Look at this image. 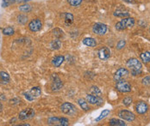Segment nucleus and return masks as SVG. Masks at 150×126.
Returning <instances> with one entry per match:
<instances>
[{
    "label": "nucleus",
    "instance_id": "1",
    "mask_svg": "<svg viewBox=\"0 0 150 126\" xmlns=\"http://www.w3.org/2000/svg\"><path fill=\"white\" fill-rule=\"evenodd\" d=\"M127 66H128V68L130 69L131 74L133 76H137V75L141 74L142 64L137 58H133L128 59V62H127Z\"/></svg>",
    "mask_w": 150,
    "mask_h": 126
},
{
    "label": "nucleus",
    "instance_id": "2",
    "mask_svg": "<svg viewBox=\"0 0 150 126\" xmlns=\"http://www.w3.org/2000/svg\"><path fill=\"white\" fill-rule=\"evenodd\" d=\"M135 25V19L132 18V17H125V18H122V20L119 23H117L116 24V30H119V31H122V30H124L126 29H128V28H131Z\"/></svg>",
    "mask_w": 150,
    "mask_h": 126
},
{
    "label": "nucleus",
    "instance_id": "3",
    "mask_svg": "<svg viewBox=\"0 0 150 126\" xmlns=\"http://www.w3.org/2000/svg\"><path fill=\"white\" fill-rule=\"evenodd\" d=\"M61 110L63 113H65L67 115L73 116L76 113V107L69 102L63 103L61 106Z\"/></svg>",
    "mask_w": 150,
    "mask_h": 126
},
{
    "label": "nucleus",
    "instance_id": "4",
    "mask_svg": "<svg viewBox=\"0 0 150 126\" xmlns=\"http://www.w3.org/2000/svg\"><path fill=\"white\" fill-rule=\"evenodd\" d=\"M116 88L121 93H128V92L131 91L130 84L128 82L124 81V80L118 81L116 84Z\"/></svg>",
    "mask_w": 150,
    "mask_h": 126
},
{
    "label": "nucleus",
    "instance_id": "5",
    "mask_svg": "<svg viewBox=\"0 0 150 126\" xmlns=\"http://www.w3.org/2000/svg\"><path fill=\"white\" fill-rule=\"evenodd\" d=\"M35 116V111L32 109V108H27V109H24L23 110L19 115H18V118L22 121L24 120H27V119H30L31 117H33Z\"/></svg>",
    "mask_w": 150,
    "mask_h": 126
},
{
    "label": "nucleus",
    "instance_id": "6",
    "mask_svg": "<svg viewBox=\"0 0 150 126\" xmlns=\"http://www.w3.org/2000/svg\"><path fill=\"white\" fill-rule=\"evenodd\" d=\"M118 116L123 119V120H127L128 122H132L135 119V116L133 112L129 111H127V110H122L119 111L118 113Z\"/></svg>",
    "mask_w": 150,
    "mask_h": 126
},
{
    "label": "nucleus",
    "instance_id": "7",
    "mask_svg": "<svg viewBox=\"0 0 150 126\" xmlns=\"http://www.w3.org/2000/svg\"><path fill=\"white\" fill-rule=\"evenodd\" d=\"M129 74L128 70L125 68H120L119 70H116V72L115 73L114 75V80L116 82H118V81H121V80H123L125 77L128 76V75Z\"/></svg>",
    "mask_w": 150,
    "mask_h": 126
},
{
    "label": "nucleus",
    "instance_id": "8",
    "mask_svg": "<svg viewBox=\"0 0 150 126\" xmlns=\"http://www.w3.org/2000/svg\"><path fill=\"white\" fill-rule=\"evenodd\" d=\"M42 23L40 19H34L29 23V29L32 32H38L42 29Z\"/></svg>",
    "mask_w": 150,
    "mask_h": 126
},
{
    "label": "nucleus",
    "instance_id": "9",
    "mask_svg": "<svg viewBox=\"0 0 150 126\" xmlns=\"http://www.w3.org/2000/svg\"><path fill=\"white\" fill-rule=\"evenodd\" d=\"M92 30L98 35H104L107 32V26L103 23H96L94 24Z\"/></svg>",
    "mask_w": 150,
    "mask_h": 126
},
{
    "label": "nucleus",
    "instance_id": "10",
    "mask_svg": "<svg viewBox=\"0 0 150 126\" xmlns=\"http://www.w3.org/2000/svg\"><path fill=\"white\" fill-rule=\"evenodd\" d=\"M52 90L53 91H59L61 88H62V82L61 81V79L56 76V74H54L52 76Z\"/></svg>",
    "mask_w": 150,
    "mask_h": 126
},
{
    "label": "nucleus",
    "instance_id": "11",
    "mask_svg": "<svg viewBox=\"0 0 150 126\" xmlns=\"http://www.w3.org/2000/svg\"><path fill=\"white\" fill-rule=\"evenodd\" d=\"M86 101L89 102L90 104L91 105H100L104 100L99 97V96H95L93 94H87L86 95Z\"/></svg>",
    "mask_w": 150,
    "mask_h": 126
},
{
    "label": "nucleus",
    "instance_id": "12",
    "mask_svg": "<svg viewBox=\"0 0 150 126\" xmlns=\"http://www.w3.org/2000/svg\"><path fill=\"white\" fill-rule=\"evenodd\" d=\"M147 110H148V105H147V103L143 101L138 102L135 105V111L139 114H144L147 111Z\"/></svg>",
    "mask_w": 150,
    "mask_h": 126
},
{
    "label": "nucleus",
    "instance_id": "13",
    "mask_svg": "<svg viewBox=\"0 0 150 126\" xmlns=\"http://www.w3.org/2000/svg\"><path fill=\"white\" fill-rule=\"evenodd\" d=\"M98 57L100 59L103 60H106L110 57V51L108 47H102L99 51H98Z\"/></svg>",
    "mask_w": 150,
    "mask_h": 126
},
{
    "label": "nucleus",
    "instance_id": "14",
    "mask_svg": "<svg viewBox=\"0 0 150 126\" xmlns=\"http://www.w3.org/2000/svg\"><path fill=\"white\" fill-rule=\"evenodd\" d=\"M10 76L7 72L0 71V84H7L10 82Z\"/></svg>",
    "mask_w": 150,
    "mask_h": 126
},
{
    "label": "nucleus",
    "instance_id": "15",
    "mask_svg": "<svg viewBox=\"0 0 150 126\" xmlns=\"http://www.w3.org/2000/svg\"><path fill=\"white\" fill-rule=\"evenodd\" d=\"M114 16L116 17L125 18V17H129V12L128 11H124V10H116L114 12Z\"/></svg>",
    "mask_w": 150,
    "mask_h": 126
},
{
    "label": "nucleus",
    "instance_id": "16",
    "mask_svg": "<svg viewBox=\"0 0 150 126\" xmlns=\"http://www.w3.org/2000/svg\"><path fill=\"white\" fill-rule=\"evenodd\" d=\"M83 43L90 47H95L97 46V42L93 38H85L83 40Z\"/></svg>",
    "mask_w": 150,
    "mask_h": 126
},
{
    "label": "nucleus",
    "instance_id": "17",
    "mask_svg": "<svg viewBox=\"0 0 150 126\" xmlns=\"http://www.w3.org/2000/svg\"><path fill=\"white\" fill-rule=\"evenodd\" d=\"M64 62V57L63 56H57L55 57L53 61H52V64L55 66V67H59L61 65V64Z\"/></svg>",
    "mask_w": 150,
    "mask_h": 126
},
{
    "label": "nucleus",
    "instance_id": "18",
    "mask_svg": "<svg viewBox=\"0 0 150 126\" xmlns=\"http://www.w3.org/2000/svg\"><path fill=\"white\" fill-rule=\"evenodd\" d=\"M110 124L113 125V126H125L126 123L120 119H116V118H112L110 120Z\"/></svg>",
    "mask_w": 150,
    "mask_h": 126
},
{
    "label": "nucleus",
    "instance_id": "19",
    "mask_svg": "<svg viewBox=\"0 0 150 126\" xmlns=\"http://www.w3.org/2000/svg\"><path fill=\"white\" fill-rule=\"evenodd\" d=\"M64 17H65V23H66V25L70 26L73 23V16L71 13H66L64 15Z\"/></svg>",
    "mask_w": 150,
    "mask_h": 126
},
{
    "label": "nucleus",
    "instance_id": "20",
    "mask_svg": "<svg viewBox=\"0 0 150 126\" xmlns=\"http://www.w3.org/2000/svg\"><path fill=\"white\" fill-rule=\"evenodd\" d=\"M48 123L51 125H61V118L59 117H49L48 118Z\"/></svg>",
    "mask_w": 150,
    "mask_h": 126
},
{
    "label": "nucleus",
    "instance_id": "21",
    "mask_svg": "<svg viewBox=\"0 0 150 126\" xmlns=\"http://www.w3.org/2000/svg\"><path fill=\"white\" fill-rule=\"evenodd\" d=\"M78 103H79V106H80L84 111H88V110L90 109L87 101L85 100L84 99H78Z\"/></svg>",
    "mask_w": 150,
    "mask_h": 126
},
{
    "label": "nucleus",
    "instance_id": "22",
    "mask_svg": "<svg viewBox=\"0 0 150 126\" xmlns=\"http://www.w3.org/2000/svg\"><path fill=\"white\" fill-rule=\"evenodd\" d=\"M141 58L143 63L147 64L150 62V52H144L141 54Z\"/></svg>",
    "mask_w": 150,
    "mask_h": 126
},
{
    "label": "nucleus",
    "instance_id": "23",
    "mask_svg": "<svg viewBox=\"0 0 150 126\" xmlns=\"http://www.w3.org/2000/svg\"><path fill=\"white\" fill-rule=\"evenodd\" d=\"M50 46L53 50H58L61 47V42L59 40H54L51 42Z\"/></svg>",
    "mask_w": 150,
    "mask_h": 126
},
{
    "label": "nucleus",
    "instance_id": "24",
    "mask_svg": "<svg viewBox=\"0 0 150 126\" xmlns=\"http://www.w3.org/2000/svg\"><path fill=\"white\" fill-rule=\"evenodd\" d=\"M30 94L34 96V97H38L41 95L42 94V90L40 88L38 87H35V88H32L31 90H30Z\"/></svg>",
    "mask_w": 150,
    "mask_h": 126
},
{
    "label": "nucleus",
    "instance_id": "25",
    "mask_svg": "<svg viewBox=\"0 0 150 126\" xmlns=\"http://www.w3.org/2000/svg\"><path fill=\"white\" fill-rule=\"evenodd\" d=\"M53 34H54V37H56V38H58V39L63 37V35H64L63 31H62L61 29H54L53 30Z\"/></svg>",
    "mask_w": 150,
    "mask_h": 126
},
{
    "label": "nucleus",
    "instance_id": "26",
    "mask_svg": "<svg viewBox=\"0 0 150 126\" xmlns=\"http://www.w3.org/2000/svg\"><path fill=\"white\" fill-rule=\"evenodd\" d=\"M14 33H15V31H14V29H13L11 27H7V28H5V29H3V34H4L5 35L10 36V35L14 34Z\"/></svg>",
    "mask_w": 150,
    "mask_h": 126
},
{
    "label": "nucleus",
    "instance_id": "27",
    "mask_svg": "<svg viewBox=\"0 0 150 126\" xmlns=\"http://www.w3.org/2000/svg\"><path fill=\"white\" fill-rule=\"evenodd\" d=\"M91 93L93 94V95H96V96H101V94H102V93H101V91H100V89L98 88V87H95V86H92L91 88Z\"/></svg>",
    "mask_w": 150,
    "mask_h": 126
},
{
    "label": "nucleus",
    "instance_id": "28",
    "mask_svg": "<svg viewBox=\"0 0 150 126\" xmlns=\"http://www.w3.org/2000/svg\"><path fill=\"white\" fill-rule=\"evenodd\" d=\"M82 1L83 0H68V3L71 6L76 7V6H79L82 3Z\"/></svg>",
    "mask_w": 150,
    "mask_h": 126
},
{
    "label": "nucleus",
    "instance_id": "29",
    "mask_svg": "<svg viewBox=\"0 0 150 126\" xmlns=\"http://www.w3.org/2000/svg\"><path fill=\"white\" fill-rule=\"evenodd\" d=\"M31 6L29 5H21L19 7V10L23 12H30L31 11Z\"/></svg>",
    "mask_w": 150,
    "mask_h": 126
},
{
    "label": "nucleus",
    "instance_id": "30",
    "mask_svg": "<svg viewBox=\"0 0 150 126\" xmlns=\"http://www.w3.org/2000/svg\"><path fill=\"white\" fill-rule=\"evenodd\" d=\"M17 20H18V23H21V24H24L27 21H28V17L24 15H20L18 16L17 17Z\"/></svg>",
    "mask_w": 150,
    "mask_h": 126
},
{
    "label": "nucleus",
    "instance_id": "31",
    "mask_svg": "<svg viewBox=\"0 0 150 126\" xmlns=\"http://www.w3.org/2000/svg\"><path fill=\"white\" fill-rule=\"evenodd\" d=\"M109 113H110V110H104L103 111H102V113L100 114V116L96 119L97 121H99V120H101V119H103V118H104L106 116H108L109 115Z\"/></svg>",
    "mask_w": 150,
    "mask_h": 126
},
{
    "label": "nucleus",
    "instance_id": "32",
    "mask_svg": "<svg viewBox=\"0 0 150 126\" xmlns=\"http://www.w3.org/2000/svg\"><path fill=\"white\" fill-rule=\"evenodd\" d=\"M122 103H123V105H125L126 106L130 105V104L132 103V98H130V97H126V98H124V99H122Z\"/></svg>",
    "mask_w": 150,
    "mask_h": 126
},
{
    "label": "nucleus",
    "instance_id": "33",
    "mask_svg": "<svg viewBox=\"0 0 150 126\" xmlns=\"http://www.w3.org/2000/svg\"><path fill=\"white\" fill-rule=\"evenodd\" d=\"M15 2H16V0H4L3 3H2V6L3 7H7L10 5H11Z\"/></svg>",
    "mask_w": 150,
    "mask_h": 126
},
{
    "label": "nucleus",
    "instance_id": "34",
    "mask_svg": "<svg viewBox=\"0 0 150 126\" xmlns=\"http://www.w3.org/2000/svg\"><path fill=\"white\" fill-rule=\"evenodd\" d=\"M125 44H126L125 40H120V41L117 43V45H116V48L120 50V49H122V48H123V47L125 46Z\"/></svg>",
    "mask_w": 150,
    "mask_h": 126
},
{
    "label": "nucleus",
    "instance_id": "35",
    "mask_svg": "<svg viewBox=\"0 0 150 126\" xmlns=\"http://www.w3.org/2000/svg\"><path fill=\"white\" fill-rule=\"evenodd\" d=\"M142 83L144 85H150V76H146L142 80Z\"/></svg>",
    "mask_w": 150,
    "mask_h": 126
},
{
    "label": "nucleus",
    "instance_id": "36",
    "mask_svg": "<svg viewBox=\"0 0 150 126\" xmlns=\"http://www.w3.org/2000/svg\"><path fill=\"white\" fill-rule=\"evenodd\" d=\"M24 95H25V98H26L28 100H30V101L34 100V98H35V97H34L31 94H25Z\"/></svg>",
    "mask_w": 150,
    "mask_h": 126
},
{
    "label": "nucleus",
    "instance_id": "37",
    "mask_svg": "<svg viewBox=\"0 0 150 126\" xmlns=\"http://www.w3.org/2000/svg\"><path fill=\"white\" fill-rule=\"evenodd\" d=\"M123 1H125L127 3H134L135 0H123Z\"/></svg>",
    "mask_w": 150,
    "mask_h": 126
},
{
    "label": "nucleus",
    "instance_id": "38",
    "mask_svg": "<svg viewBox=\"0 0 150 126\" xmlns=\"http://www.w3.org/2000/svg\"><path fill=\"white\" fill-rule=\"evenodd\" d=\"M2 110H3V105H2L1 101H0V112L2 111Z\"/></svg>",
    "mask_w": 150,
    "mask_h": 126
},
{
    "label": "nucleus",
    "instance_id": "39",
    "mask_svg": "<svg viewBox=\"0 0 150 126\" xmlns=\"http://www.w3.org/2000/svg\"><path fill=\"white\" fill-rule=\"evenodd\" d=\"M28 1H30V0H18L19 3H22V2H28Z\"/></svg>",
    "mask_w": 150,
    "mask_h": 126
},
{
    "label": "nucleus",
    "instance_id": "40",
    "mask_svg": "<svg viewBox=\"0 0 150 126\" xmlns=\"http://www.w3.org/2000/svg\"><path fill=\"white\" fill-rule=\"evenodd\" d=\"M149 32H150V28H149Z\"/></svg>",
    "mask_w": 150,
    "mask_h": 126
},
{
    "label": "nucleus",
    "instance_id": "41",
    "mask_svg": "<svg viewBox=\"0 0 150 126\" xmlns=\"http://www.w3.org/2000/svg\"><path fill=\"white\" fill-rule=\"evenodd\" d=\"M149 71H150V68H149Z\"/></svg>",
    "mask_w": 150,
    "mask_h": 126
}]
</instances>
